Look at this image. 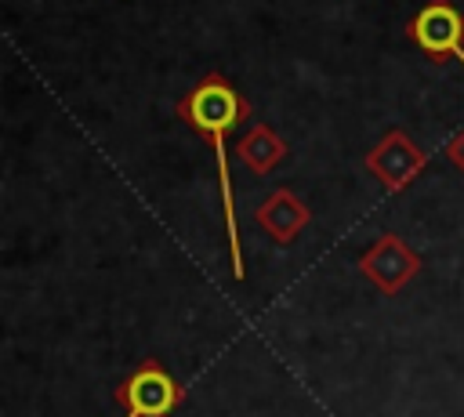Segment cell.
I'll list each match as a JSON object with an SVG mask.
<instances>
[{"label":"cell","mask_w":464,"mask_h":417,"mask_svg":"<svg viewBox=\"0 0 464 417\" xmlns=\"http://www.w3.org/2000/svg\"><path fill=\"white\" fill-rule=\"evenodd\" d=\"M178 116L203 138H210L214 145V160H218V189H221V210H225V236H228V257H232V276L243 279L246 265H243V250H239V218H236V192H232V174H228V152H225V131L243 123L250 116V102L221 76V73H207L178 105Z\"/></svg>","instance_id":"cell-1"},{"label":"cell","mask_w":464,"mask_h":417,"mask_svg":"<svg viewBox=\"0 0 464 417\" xmlns=\"http://www.w3.org/2000/svg\"><path fill=\"white\" fill-rule=\"evenodd\" d=\"M185 388L160 366V359H145L116 384V402L123 417H167L181 402Z\"/></svg>","instance_id":"cell-2"},{"label":"cell","mask_w":464,"mask_h":417,"mask_svg":"<svg viewBox=\"0 0 464 417\" xmlns=\"http://www.w3.org/2000/svg\"><path fill=\"white\" fill-rule=\"evenodd\" d=\"M366 170L388 189V192H402L406 185L417 181V174L428 167V152L399 127H392L370 152H366Z\"/></svg>","instance_id":"cell-3"},{"label":"cell","mask_w":464,"mask_h":417,"mask_svg":"<svg viewBox=\"0 0 464 417\" xmlns=\"http://www.w3.org/2000/svg\"><path fill=\"white\" fill-rule=\"evenodd\" d=\"M359 272L381 290V294H399L417 272H420V254L399 239L395 232H381L370 250L359 254Z\"/></svg>","instance_id":"cell-4"},{"label":"cell","mask_w":464,"mask_h":417,"mask_svg":"<svg viewBox=\"0 0 464 417\" xmlns=\"http://www.w3.org/2000/svg\"><path fill=\"white\" fill-rule=\"evenodd\" d=\"M413 44L431 58H457L464 65V15L450 0H428L410 18Z\"/></svg>","instance_id":"cell-5"},{"label":"cell","mask_w":464,"mask_h":417,"mask_svg":"<svg viewBox=\"0 0 464 417\" xmlns=\"http://www.w3.org/2000/svg\"><path fill=\"white\" fill-rule=\"evenodd\" d=\"M254 221L272 236V243H294L301 236V228L312 221V210L290 192V189H276L254 214Z\"/></svg>","instance_id":"cell-6"},{"label":"cell","mask_w":464,"mask_h":417,"mask_svg":"<svg viewBox=\"0 0 464 417\" xmlns=\"http://www.w3.org/2000/svg\"><path fill=\"white\" fill-rule=\"evenodd\" d=\"M239 160L254 170V174H268L283 156H286V141L268 127V123H254L239 141H236Z\"/></svg>","instance_id":"cell-7"},{"label":"cell","mask_w":464,"mask_h":417,"mask_svg":"<svg viewBox=\"0 0 464 417\" xmlns=\"http://www.w3.org/2000/svg\"><path fill=\"white\" fill-rule=\"evenodd\" d=\"M446 156H450V163H453V167L464 174V127H460V131H457V134L446 141Z\"/></svg>","instance_id":"cell-8"}]
</instances>
